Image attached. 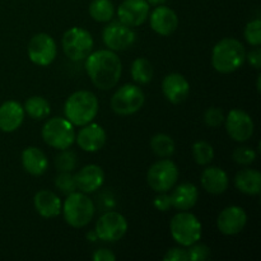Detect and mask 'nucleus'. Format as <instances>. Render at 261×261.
<instances>
[{
	"label": "nucleus",
	"instance_id": "58836bf2",
	"mask_svg": "<svg viewBox=\"0 0 261 261\" xmlns=\"http://www.w3.org/2000/svg\"><path fill=\"white\" fill-rule=\"evenodd\" d=\"M246 60L249 61L250 65L255 68L256 70L261 69V50L257 46L255 50H251L249 54H246Z\"/></svg>",
	"mask_w": 261,
	"mask_h": 261
},
{
	"label": "nucleus",
	"instance_id": "c9c22d12",
	"mask_svg": "<svg viewBox=\"0 0 261 261\" xmlns=\"http://www.w3.org/2000/svg\"><path fill=\"white\" fill-rule=\"evenodd\" d=\"M224 114L218 107H209L204 114V121L209 127H218L224 122Z\"/></svg>",
	"mask_w": 261,
	"mask_h": 261
},
{
	"label": "nucleus",
	"instance_id": "5701e85b",
	"mask_svg": "<svg viewBox=\"0 0 261 261\" xmlns=\"http://www.w3.org/2000/svg\"><path fill=\"white\" fill-rule=\"evenodd\" d=\"M170 198L173 208L177 211H189L198 203L199 190L194 184L184 182L176 186Z\"/></svg>",
	"mask_w": 261,
	"mask_h": 261
},
{
	"label": "nucleus",
	"instance_id": "e433bc0d",
	"mask_svg": "<svg viewBox=\"0 0 261 261\" xmlns=\"http://www.w3.org/2000/svg\"><path fill=\"white\" fill-rule=\"evenodd\" d=\"M163 260L166 261H189L188 251L181 247H172L166 252L163 256Z\"/></svg>",
	"mask_w": 261,
	"mask_h": 261
},
{
	"label": "nucleus",
	"instance_id": "aec40b11",
	"mask_svg": "<svg viewBox=\"0 0 261 261\" xmlns=\"http://www.w3.org/2000/svg\"><path fill=\"white\" fill-rule=\"evenodd\" d=\"M105 181V172L99 166L87 165L75 175L76 189L84 194H91L98 190Z\"/></svg>",
	"mask_w": 261,
	"mask_h": 261
},
{
	"label": "nucleus",
	"instance_id": "20e7f679",
	"mask_svg": "<svg viewBox=\"0 0 261 261\" xmlns=\"http://www.w3.org/2000/svg\"><path fill=\"white\" fill-rule=\"evenodd\" d=\"M61 212L69 226L74 228H83L93 219L96 209L92 199H89L86 194L74 191L66 195Z\"/></svg>",
	"mask_w": 261,
	"mask_h": 261
},
{
	"label": "nucleus",
	"instance_id": "39448f33",
	"mask_svg": "<svg viewBox=\"0 0 261 261\" xmlns=\"http://www.w3.org/2000/svg\"><path fill=\"white\" fill-rule=\"evenodd\" d=\"M170 232L172 239L181 246L189 247L200 241L203 227L198 217L193 213L182 211L175 214L170 222Z\"/></svg>",
	"mask_w": 261,
	"mask_h": 261
},
{
	"label": "nucleus",
	"instance_id": "7ed1b4c3",
	"mask_svg": "<svg viewBox=\"0 0 261 261\" xmlns=\"http://www.w3.org/2000/svg\"><path fill=\"white\" fill-rule=\"evenodd\" d=\"M98 107L96 94L89 91H76L66 99L64 114L74 126H83L96 119Z\"/></svg>",
	"mask_w": 261,
	"mask_h": 261
},
{
	"label": "nucleus",
	"instance_id": "bb28decb",
	"mask_svg": "<svg viewBox=\"0 0 261 261\" xmlns=\"http://www.w3.org/2000/svg\"><path fill=\"white\" fill-rule=\"evenodd\" d=\"M88 10L92 19L99 23L110 22L115 14V7L111 0H93Z\"/></svg>",
	"mask_w": 261,
	"mask_h": 261
},
{
	"label": "nucleus",
	"instance_id": "cd10ccee",
	"mask_svg": "<svg viewBox=\"0 0 261 261\" xmlns=\"http://www.w3.org/2000/svg\"><path fill=\"white\" fill-rule=\"evenodd\" d=\"M154 69L145 58H138L132 64V78L138 84H148L153 79Z\"/></svg>",
	"mask_w": 261,
	"mask_h": 261
},
{
	"label": "nucleus",
	"instance_id": "a878e982",
	"mask_svg": "<svg viewBox=\"0 0 261 261\" xmlns=\"http://www.w3.org/2000/svg\"><path fill=\"white\" fill-rule=\"evenodd\" d=\"M24 112L35 120H43L50 115L51 107L47 99L41 96H32L24 102Z\"/></svg>",
	"mask_w": 261,
	"mask_h": 261
},
{
	"label": "nucleus",
	"instance_id": "2eb2a0df",
	"mask_svg": "<svg viewBox=\"0 0 261 261\" xmlns=\"http://www.w3.org/2000/svg\"><path fill=\"white\" fill-rule=\"evenodd\" d=\"M147 0H124L117 9L119 20L129 27H139L149 17Z\"/></svg>",
	"mask_w": 261,
	"mask_h": 261
},
{
	"label": "nucleus",
	"instance_id": "a19ab883",
	"mask_svg": "<svg viewBox=\"0 0 261 261\" xmlns=\"http://www.w3.org/2000/svg\"><path fill=\"white\" fill-rule=\"evenodd\" d=\"M147 2H148V4H149V5H157V7H158V5L165 4L167 0H147Z\"/></svg>",
	"mask_w": 261,
	"mask_h": 261
},
{
	"label": "nucleus",
	"instance_id": "f8f14e48",
	"mask_svg": "<svg viewBox=\"0 0 261 261\" xmlns=\"http://www.w3.org/2000/svg\"><path fill=\"white\" fill-rule=\"evenodd\" d=\"M94 232L102 241L116 242L126 234L127 221L117 212H107L98 218Z\"/></svg>",
	"mask_w": 261,
	"mask_h": 261
},
{
	"label": "nucleus",
	"instance_id": "412c9836",
	"mask_svg": "<svg viewBox=\"0 0 261 261\" xmlns=\"http://www.w3.org/2000/svg\"><path fill=\"white\" fill-rule=\"evenodd\" d=\"M33 205L36 212L43 218H55L61 213L63 203L54 191L40 190L35 194Z\"/></svg>",
	"mask_w": 261,
	"mask_h": 261
},
{
	"label": "nucleus",
	"instance_id": "4be33fe9",
	"mask_svg": "<svg viewBox=\"0 0 261 261\" xmlns=\"http://www.w3.org/2000/svg\"><path fill=\"white\" fill-rule=\"evenodd\" d=\"M204 190L213 195H221L228 189L229 178L226 171L219 167H206L200 177Z\"/></svg>",
	"mask_w": 261,
	"mask_h": 261
},
{
	"label": "nucleus",
	"instance_id": "2f4dec72",
	"mask_svg": "<svg viewBox=\"0 0 261 261\" xmlns=\"http://www.w3.org/2000/svg\"><path fill=\"white\" fill-rule=\"evenodd\" d=\"M55 186L60 193L69 195L76 190L75 176L71 175V172H60L55 177Z\"/></svg>",
	"mask_w": 261,
	"mask_h": 261
},
{
	"label": "nucleus",
	"instance_id": "393cba45",
	"mask_svg": "<svg viewBox=\"0 0 261 261\" xmlns=\"http://www.w3.org/2000/svg\"><path fill=\"white\" fill-rule=\"evenodd\" d=\"M234 185L246 195H259L261 191V173L257 170L245 168L237 172Z\"/></svg>",
	"mask_w": 261,
	"mask_h": 261
},
{
	"label": "nucleus",
	"instance_id": "f3484780",
	"mask_svg": "<svg viewBox=\"0 0 261 261\" xmlns=\"http://www.w3.org/2000/svg\"><path fill=\"white\" fill-rule=\"evenodd\" d=\"M150 28L161 36H170L177 30L178 17L176 12L166 5H158L149 14Z\"/></svg>",
	"mask_w": 261,
	"mask_h": 261
},
{
	"label": "nucleus",
	"instance_id": "6ab92c4d",
	"mask_svg": "<svg viewBox=\"0 0 261 261\" xmlns=\"http://www.w3.org/2000/svg\"><path fill=\"white\" fill-rule=\"evenodd\" d=\"M24 109L17 101H7L0 106V130L13 133L20 127L24 120Z\"/></svg>",
	"mask_w": 261,
	"mask_h": 261
},
{
	"label": "nucleus",
	"instance_id": "37998d69",
	"mask_svg": "<svg viewBox=\"0 0 261 261\" xmlns=\"http://www.w3.org/2000/svg\"><path fill=\"white\" fill-rule=\"evenodd\" d=\"M260 78H261L260 75L257 76V84H256V86H257V91H259V92H260Z\"/></svg>",
	"mask_w": 261,
	"mask_h": 261
},
{
	"label": "nucleus",
	"instance_id": "ddd939ff",
	"mask_svg": "<svg viewBox=\"0 0 261 261\" xmlns=\"http://www.w3.org/2000/svg\"><path fill=\"white\" fill-rule=\"evenodd\" d=\"M224 122L227 133L233 140L242 143L251 139L255 125L251 116L246 111L240 109L231 110L224 119Z\"/></svg>",
	"mask_w": 261,
	"mask_h": 261
},
{
	"label": "nucleus",
	"instance_id": "f704fd0d",
	"mask_svg": "<svg viewBox=\"0 0 261 261\" xmlns=\"http://www.w3.org/2000/svg\"><path fill=\"white\" fill-rule=\"evenodd\" d=\"M186 251H188L189 261H205L211 257V249L206 245L199 244V241L190 245Z\"/></svg>",
	"mask_w": 261,
	"mask_h": 261
},
{
	"label": "nucleus",
	"instance_id": "c756f323",
	"mask_svg": "<svg viewBox=\"0 0 261 261\" xmlns=\"http://www.w3.org/2000/svg\"><path fill=\"white\" fill-rule=\"evenodd\" d=\"M193 157L198 165H209L214 158V149L211 143L205 142V140H198V142L194 143Z\"/></svg>",
	"mask_w": 261,
	"mask_h": 261
},
{
	"label": "nucleus",
	"instance_id": "9d476101",
	"mask_svg": "<svg viewBox=\"0 0 261 261\" xmlns=\"http://www.w3.org/2000/svg\"><path fill=\"white\" fill-rule=\"evenodd\" d=\"M28 58L35 65L47 66L54 63L58 55L55 40L47 33H37L31 38L27 47Z\"/></svg>",
	"mask_w": 261,
	"mask_h": 261
},
{
	"label": "nucleus",
	"instance_id": "72a5a7b5",
	"mask_svg": "<svg viewBox=\"0 0 261 261\" xmlns=\"http://www.w3.org/2000/svg\"><path fill=\"white\" fill-rule=\"evenodd\" d=\"M232 157H233L234 162L239 163V165L249 166L254 163L255 160H256V152L252 148L239 147L234 149Z\"/></svg>",
	"mask_w": 261,
	"mask_h": 261
},
{
	"label": "nucleus",
	"instance_id": "ea45409f",
	"mask_svg": "<svg viewBox=\"0 0 261 261\" xmlns=\"http://www.w3.org/2000/svg\"><path fill=\"white\" fill-rule=\"evenodd\" d=\"M92 259L94 261H115L116 256L114 252L109 249H98L93 252Z\"/></svg>",
	"mask_w": 261,
	"mask_h": 261
},
{
	"label": "nucleus",
	"instance_id": "473e14b6",
	"mask_svg": "<svg viewBox=\"0 0 261 261\" xmlns=\"http://www.w3.org/2000/svg\"><path fill=\"white\" fill-rule=\"evenodd\" d=\"M245 38L249 45L255 47L261 45V20L259 18L247 23L245 27Z\"/></svg>",
	"mask_w": 261,
	"mask_h": 261
},
{
	"label": "nucleus",
	"instance_id": "79ce46f5",
	"mask_svg": "<svg viewBox=\"0 0 261 261\" xmlns=\"http://www.w3.org/2000/svg\"><path fill=\"white\" fill-rule=\"evenodd\" d=\"M87 239H91V241H92V242H94V241H96L97 239H98V237H97L96 232H92V233L87 234Z\"/></svg>",
	"mask_w": 261,
	"mask_h": 261
},
{
	"label": "nucleus",
	"instance_id": "6e6552de",
	"mask_svg": "<svg viewBox=\"0 0 261 261\" xmlns=\"http://www.w3.org/2000/svg\"><path fill=\"white\" fill-rule=\"evenodd\" d=\"M145 102L144 92L134 84H125L120 87L111 98V109L120 116H129L137 114Z\"/></svg>",
	"mask_w": 261,
	"mask_h": 261
},
{
	"label": "nucleus",
	"instance_id": "b1692460",
	"mask_svg": "<svg viewBox=\"0 0 261 261\" xmlns=\"http://www.w3.org/2000/svg\"><path fill=\"white\" fill-rule=\"evenodd\" d=\"M22 166L30 175L41 176L47 171L48 160L40 148L27 147L22 152Z\"/></svg>",
	"mask_w": 261,
	"mask_h": 261
},
{
	"label": "nucleus",
	"instance_id": "423d86ee",
	"mask_svg": "<svg viewBox=\"0 0 261 261\" xmlns=\"http://www.w3.org/2000/svg\"><path fill=\"white\" fill-rule=\"evenodd\" d=\"M74 125L66 117H53L42 127V139L48 147L63 150L68 149L75 142Z\"/></svg>",
	"mask_w": 261,
	"mask_h": 261
},
{
	"label": "nucleus",
	"instance_id": "4468645a",
	"mask_svg": "<svg viewBox=\"0 0 261 261\" xmlns=\"http://www.w3.org/2000/svg\"><path fill=\"white\" fill-rule=\"evenodd\" d=\"M247 223V214L241 206L231 205L224 208L217 218V228L222 234L234 236L244 231Z\"/></svg>",
	"mask_w": 261,
	"mask_h": 261
},
{
	"label": "nucleus",
	"instance_id": "1a4fd4ad",
	"mask_svg": "<svg viewBox=\"0 0 261 261\" xmlns=\"http://www.w3.org/2000/svg\"><path fill=\"white\" fill-rule=\"evenodd\" d=\"M178 168L171 160H160L153 163L147 173V181L157 193H167L177 182Z\"/></svg>",
	"mask_w": 261,
	"mask_h": 261
},
{
	"label": "nucleus",
	"instance_id": "f03ea898",
	"mask_svg": "<svg viewBox=\"0 0 261 261\" xmlns=\"http://www.w3.org/2000/svg\"><path fill=\"white\" fill-rule=\"evenodd\" d=\"M246 60V50L241 41L223 38L216 43L212 51V65L218 73L229 74L239 70Z\"/></svg>",
	"mask_w": 261,
	"mask_h": 261
},
{
	"label": "nucleus",
	"instance_id": "7c9ffc66",
	"mask_svg": "<svg viewBox=\"0 0 261 261\" xmlns=\"http://www.w3.org/2000/svg\"><path fill=\"white\" fill-rule=\"evenodd\" d=\"M55 167L59 172H71L76 167V155L71 150L63 149L55 158Z\"/></svg>",
	"mask_w": 261,
	"mask_h": 261
},
{
	"label": "nucleus",
	"instance_id": "9b49d317",
	"mask_svg": "<svg viewBox=\"0 0 261 261\" xmlns=\"http://www.w3.org/2000/svg\"><path fill=\"white\" fill-rule=\"evenodd\" d=\"M102 40L111 51H124L132 47L137 41V35L132 27L120 20L109 23L102 31Z\"/></svg>",
	"mask_w": 261,
	"mask_h": 261
},
{
	"label": "nucleus",
	"instance_id": "a211bd4d",
	"mask_svg": "<svg viewBox=\"0 0 261 261\" xmlns=\"http://www.w3.org/2000/svg\"><path fill=\"white\" fill-rule=\"evenodd\" d=\"M162 92L171 103H182L190 94V83L180 73H171L163 78Z\"/></svg>",
	"mask_w": 261,
	"mask_h": 261
},
{
	"label": "nucleus",
	"instance_id": "c85d7f7f",
	"mask_svg": "<svg viewBox=\"0 0 261 261\" xmlns=\"http://www.w3.org/2000/svg\"><path fill=\"white\" fill-rule=\"evenodd\" d=\"M175 148L176 145L172 138L163 133L155 134L150 139V149L160 158H170L175 153Z\"/></svg>",
	"mask_w": 261,
	"mask_h": 261
},
{
	"label": "nucleus",
	"instance_id": "4c0bfd02",
	"mask_svg": "<svg viewBox=\"0 0 261 261\" xmlns=\"http://www.w3.org/2000/svg\"><path fill=\"white\" fill-rule=\"evenodd\" d=\"M153 204H154L155 209H158L160 212H167L172 206L170 195H167L166 193H160V195L155 196Z\"/></svg>",
	"mask_w": 261,
	"mask_h": 261
},
{
	"label": "nucleus",
	"instance_id": "0eeeda50",
	"mask_svg": "<svg viewBox=\"0 0 261 261\" xmlns=\"http://www.w3.org/2000/svg\"><path fill=\"white\" fill-rule=\"evenodd\" d=\"M61 45L65 55L73 61L86 60L93 51L94 41L91 33L82 27H71L61 38Z\"/></svg>",
	"mask_w": 261,
	"mask_h": 261
},
{
	"label": "nucleus",
	"instance_id": "f257e3e1",
	"mask_svg": "<svg viewBox=\"0 0 261 261\" xmlns=\"http://www.w3.org/2000/svg\"><path fill=\"white\" fill-rule=\"evenodd\" d=\"M86 70L97 88L107 91L119 83L122 74V63L115 51L98 50L86 58Z\"/></svg>",
	"mask_w": 261,
	"mask_h": 261
},
{
	"label": "nucleus",
	"instance_id": "dca6fc26",
	"mask_svg": "<svg viewBox=\"0 0 261 261\" xmlns=\"http://www.w3.org/2000/svg\"><path fill=\"white\" fill-rule=\"evenodd\" d=\"M106 140L107 135L103 127L93 122L83 125L78 134H75V142L78 147L88 153L101 150L106 144Z\"/></svg>",
	"mask_w": 261,
	"mask_h": 261
}]
</instances>
